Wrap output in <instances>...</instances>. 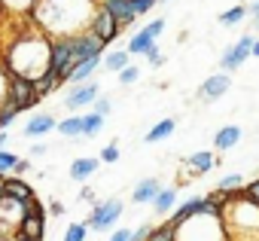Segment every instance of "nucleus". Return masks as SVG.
Here are the masks:
<instances>
[{
	"label": "nucleus",
	"mask_w": 259,
	"mask_h": 241,
	"mask_svg": "<svg viewBox=\"0 0 259 241\" xmlns=\"http://www.w3.org/2000/svg\"><path fill=\"white\" fill-rule=\"evenodd\" d=\"M159 4H168V0H159Z\"/></svg>",
	"instance_id": "54"
},
{
	"label": "nucleus",
	"mask_w": 259,
	"mask_h": 241,
	"mask_svg": "<svg viewBox=\"0 0 259 241\" xmlns=\"http://www.w3.org/2000/svg\"><path fill=\"white\" fill-rule=\"evenodd\" d=\"M150 241H174V226L165 220L159 229H153V232H150Z\"/></svg>",
	"instance_id": "35"
},
{
	"label": "nucleus",
	"mask_w": 259,
	"mask_h": 241,
	"mask_svg": "<svg viewBox=\"0 0 259 241\" xmlns=\"http://www.w3.org/2000/svg\"><path fill=\"white\" fill-rule=\"evenodd\" d=\"M55 129H58V119H55L52 113H40V116L28 119L25 138H43V135H49V132H55Z\"/></svg>",
	"instance_id": "16"
},
{
	"label": "nucleus",
	"mask_w": 259,
	"mask_h": 241,
	"mask_svg": "<svg viewBox=\"0 0 259 241\" xmlns=\"http://www.w3.org/2000/svg\"><path fill=\"white\" fill-rule=\"evenodd\" d=\"M49 211H52L55 217H61V214H64V205H61V202H52V208H49Z\"/></svg>",
	"instance_id": "49"
},
{
	"label": "nucleus",
	"mask_w": 259,
	"mask_h": 241,
	"mask_svg": "<svg viewBox=\"0 0 259 241\" xmlns=\"http://www.w3.org/2000/svg\"><path fill=\"white\" fill-rule=\"evenodd\" d=\"M165 34V19L150 22L147 28H141L132 40H128V55H147L150 49H156V37Z\"/></svg>",
	"instance_id": "8"
},
{
	"label": "nucleus",
	"mask_w": 259,
	"mask_h": 241,
	"mask_svg": "<svg viewBox=\"0 0 259 241\" xmlns=\"http://www.w3.org/2000/svg\"><path fill=\"white\" fill-rule=\"evenodd\" d=\"M147 61H150V64H153V67H159V64H162V61H165V55H162V52H159V46H156V49H150V52H147Z\"/></svg>",
	"instance_id": "43"
},
{
	"label": "nucleus",
	"mask_w": 259,
	"mask_h": 241,
	"mask_svg": "<svg viewBox=\"0 0 259 241\" xmlns=\"http://www.w3.org/2000/svg\"><path fill=\"white\" fill-rule=\"evenodd\" d=\"M159 4V0H132V7H135V16H147L153 7Z\"/></svg>",
	"instance_id": "38"
},
{
	"label": "nucleus",
	"mask_w": 259,
	"mask_h": 241,
	"mask_svg": "<svg viewBox=\"0 0 259 241\" xmlns=\"http://www.w3.org/2000/svg\"><path fill=\"white\" fill-rule=\"evenodd\" d=\"M70 49H73V61H85V58H101L107 52V43H101L92 31H82L76 37H67Z\"/></svg>",
	"instance_id": "9"
},
{
	"label": "nucleus",
	"mask_w": 259,
	"mask_h": 241,
	"mask_svg": "<svg viewBox=\"0 0 259 241\" xmlns=\"http://www.w3.org/2000/svg\"><path fill=\"white\" fill-rule=\"evenodd\" d=\"M253 43H256V37L253 34H244V37H238L226 52H223V58H220V67H223V73H235L250 55H253Z\"/></svg>",
	"instance_id": "7"
},
{
	"label": "nucleus",
	"mask_w": 259,
	"mask_h": 241,
	"mask_svg": "<svg viewBox=\"0 0 259 241\" xmlns=\"http://www.w3.org/2000/svg\"><path fill=\"white\" fill-rule=\"evenodd\" d=\"M128 64H132V55H128V49H113V52H104V67H107V70L119 73V70H125Z\"/></svg>",
	"instance_id": "26"
},
{
	"label": "nucleus",
	"mask_w": 259,
	"mask_h": 241,
	"mask_svg": "<svg viewBox=\"0 0 259 241\" xmlns=\"http://www.w3.org/2000/svg\"><path fill=\"white\" fill-rule=\"evenodd\" d=\"M217 153H210V150H198V153H192L189 159H186V168H189V174H207V171H213L217 168Z\"/></svg>",
	"instance_id": "19"
},
{
	"label": "nucleus",
	"mask_w": 259,
	"mask_h": 241,
	"mask_svg": "<svg viewBox=\"0 0 259 241\" xmlns=\"http://www.w3.org/2000/svg\"><path fill=\"white\" fill-rule=\"evenodd\" d=\"M89 238V226L85 223H70L64 229V241H85Z\"/></svg>",
	"instance_id": "32"
},
{
	"label": "nucleus",
	"mask_w": 259,
	"mask_h": 241,
	"mask_svg": "<svg viewBox=\"0 0 259 241\" xmlns=\"http://www.w3.org/2000/svg\"><path fill=\"white\" fill-rule=\"evenodd\" d=\"M58 132L64 138H82V113H73L67 119H58Z\"/></svg>",
	"instance_id": "27"
},
{
	"label": "nucleus",
	"mask_w": 259,
	"mask_h": 241,
	"mask_svg": "<svg viewBox=\"0 0 259 241\" xmlns=\"http://www.w3.org/2000/svg\"><path fill=\"white\" fill-rule=\"evenodd\" d=\"M49 61H52V40L37 28V31L16 34V40L7 46L4 70L10 76H22V79L37 83L40 76L49 73Z\"/></svg>",
	"instance_id": "2"
},
{
	"label": "nucleus",
	"mask_w": 259,
	"mask_h": 241,
	"mask_svg": "<svg viewBox=\"0 0 259 241\" xmlns=\"http://www.w3.org/2000/svg\"><path fill=\"white\" fill-rule=\"evenodd\" d=\"M116 76H119V83H122V86H135V83L141 79V67H138V64H128V67H125V70H119Z\"/></svg>",
	"instance_id": "33"
},
{
	"label": "nucleus",
	"mask_w": 259,
	"mask_h": 241,
	"mask_svg": "<svg viewBox=\"0 0 259 241\" xmlns=\"http://www.w3.org/2000/svg\"><path fill=\"white\" fill-rule=\"evenodd\" d=\"M7 141H10V138H7V132H0V150L7 147Z\"/></svg>",
	"instance_id": "51"
},
{
	"label": "nucleus",
	"mask_w": 259,
	"mask_h": 241,
	"mask_svg": "<svg viewBox=\"0 0 259 241\" xmlns=\"http://www.w3.org/2000/svg\"><path fill=\"white\" fill-rule=\"evenodd\" d=\"M159 189H162L159 177H144V180L135 186L132 198H135V205H153V198L159 195Z\"/></svg>",
	"instance_id": "20"
},
{
	"label": "nucleus",
	"mask_w": 259,
	"mask_h": 241,
	"mask_svg": "<svg viewBox=\"0 0 259 241\" xmlns=\"http://www.w3.org/2000/svg\"><path fill=\"white\" fill-rule=\"evenodd\" d=\"M238 141H241V129H238V126H223V129L217 132V138H213V147H217V153H226V150H232Z\"/></svg>",
	"instance_id": "21"
},
{
	"label": "nucleus",
	"mask_w": 259,
	"mask_h": 241,
	"mask_svg": "<svg viewBox=\"0 0 259 241\" xmlns=\"http://www.w3.org/2000/svg\"><path fill=\"white\" fill-rule=\"evenodd\" d=\"M92 107H95L92 113H98V116H110V110H113V101H110V98H101V95H98V101H95Z\"/></svg>",
	"instance_id": "37"
},
{
	"label": "nucleus",
	"mask_w": 259,
	"mask_h": 241,
	"mask_svg": "<svg viewBox=\"0 0 259 241\" xmlns=\"http://www.w3.org/2000/svg\"><path fill=\"white\" fill-rule=\"evenodd\" d=\"M28 171H31V162H28V159H19V162H16V168H13V174H16V177H22V174H28Z\"/></svg>",
	"instance_id": "47"
},
{
	"label": "nucleus",
	"mask_w": 259,
	"mask_h": 241,
	"mask_svg": "<svg viewBox=\"0 0 259 241\" xmlns=\"http://www.w3.org/2000/svg\"><path fill=\"white\" fill-rule=\"evenodd\" d=\"M253 58H259V37H256V43H253Z\"/></svg>",
	"instance_id": "52"
},
{
	"label": "nucleus",
	"mask_w": 259,
	"mask_h": 241,
	"mask_svg": "<svg viewBox=\"0 0 259 241\" xmlns=\"http://www.w3.org/2000/svg\"><path fill=\"white\" fill-rule=\"evenodd\" d=\"M16 156L13 153H7V150H0V177H4V174H13V168H16Z\"/></svg>",
	"instance_id": "36"
},
{
	"label": "nucleus",
	"mask_w": 259,
	"mask_h": 241,
	"mask_svg": "<svg viewBox=\"0 0 259 241\" xmlns=\"http://www.w3.org/2000/svg\"><path fill=\"white\" fill-rule=\"evenodd\" d=\"M4 195L19 198V202H28V198H34V189H31L28 183H22L19 177H7V180H4Z\"/></svg>",
	"instance_id": "23"
},
{
	"label": "nucleus",
	"mask_w": 259,
	"mask_h": 241,
	"mask_svg": "<svg viewBox=\"0 0 259 241\" xmlns=\"http://www.w3.org/2000/svg\"><path fill=\"white\" fill-rule=\"evenodd\" d=\"M174 241H229V232L223 226V217L198 214L174 226Z\"/></svg>",
	"instance_id": "4"
},
{
	"label": "nucleus",
	"mask_w": 259,
	"mask_h": 241,
	"mask_svg": "<svg viewBox=\"0 0 259 241\" xmlns=\"http://www.w3.org/2000/svg\"><path fill=\"white\" fill-rule=\"evenodd\" d=\"M25 217H43V205L37 198H28L25 202Z\"/></svg>",
	"instance_id": "40"
},
{
	"label": "nucleus",
	"mask_w": 259,
	"mask_h": 241,
	"mask_svg": "<svg viewBox=\"0 0 259 241\" xmlns=\"http://www.w3.org/2000/svg\"><path fill=\"white\" fill-rule=\"evenodd\" d=\"M198 214H210V211H207V198H186L183 205L174 208V217H171L168 223H171V226H180V223H186L189 217H198Z\"/></svg>",
	"instance_id": "15"
},
{
	"label": "nucleus",
	"mask_w": 259,
	"mask_h": 241,
	"mask_svg": "<svg viewBox=\"0 0 259 241\" xmlns=\"http://www.w3.org/2000/svg\"><path fill=\"white\" fill-rule=\"evenodd\" d=\"M241 186H244V177H241V174H226L217 189H223V192H238Z\"/></svg>",
	"instance_id": "34"
},
{
	"label": "nucleus",
	"mask_w": 259,
	"mask_h": 241,
	"mask_svg": "<svg viewBox=\"0 0 259 241\" xmlns=\"http://www.w3.org/2000/svg\"><path fill=\"white\" fill-rule=\"evenodd\" d=\"M229 86H232V76H229V73H213V76H207V79L201 83L198 98H201V101H217V98H223V95L229 92Z\"/></svg>",
	"instance_id": "14"
},
{
	"label": "nucleus",
	"mask_w": 259,
	"mask_h": 241,
	"mask_svg": "<svg viewBox=\"0 0 259 241\" xmlns=\"http://www.w3.org/2000/svg\"><path fill=\"white\" fill-rule=\"evenodd\" d=\"M247 16H253V19L259 22V0H253V4L247 7Z\"/></svg>",
	"instance_id": "48"
},
{
	"label": "nucleus",
	"mask_w": 259,
	"mask_h": 241,
	"mask_svg": "<svg viewBox=\"0 0 259 241\" xmlns=\"http://www.w3.org/2000/svg\"><path fill=\"white\" fill-rule=\"evenodd\" d=\"M132 232H135V229H116V232L110 235V241H132Z\"/></svg>",
	"instance_id": "45"
},
{
	"label": "nucleus",
	"mask_w": 259,
	"mask_h": 241,
	"mask_svg": "<svg viewBox=\"0 0 259 241\" xmlns=\"http://www.w3.org/2000/svg\"><path fill=\"white\" fill-rule=\"evenodd\" d=\"M98 7L119 25V28H128L138 16H135V7H132V0H98Z\"/></svg>",
	"instance_id": "11"
},
{
	"label": "nucleus",
	"mask_w": 259,
	"mask_h": 241,
	"mask_svg": "<svg viewBox=\"0 0 259 241\" xmlns=\"http://www.w3.org/2000/svg\"><path fill=\"white\" fill-rule=\"evenodd\" d=\"M7 101H13L19 110H31L37 107L43 98L37 95V86L31 79H22V76H10L7 73Z\"/></svg>",
	"instance_id": "6"
},
{
	"label": "nucleus",
	"mask_w": 259,
	"mask_h": 241,
	"mask_svg": "<svg viewBox=\"0 0 259 241\" xmlns=\"http://www.w3.org/2000/svg\"><path fill=\"white\" fill-rule=\"evenodd\" d=\"M174 129H177V123H174V119H159V123H156V126L147 132L144 144H159V141L171 138V135H174Z\"/></svg>",
	"instance_id": "24"
},
{
	"label": "nucleus",
	"mask_w": 259,
	"mask_h": 241,
	"mask_svg": "<svg viewBox=\"0 0 259 241\" xmlns=\"http://www.w3.org/2000/svg\"><path fill=\"white\" fill-rule=\"evenodd\" d=\"M174 205H177V189H174V186H162V189H159V195L153 198V211H156L159 217L171 214V211H174Z\"/></svg>",
	"instance_id": "22"
},
{
	"label": "nucleus",
	"mask_w": 259,
	"mask_h": 241,
	"mask_svg": "<svg viewBox=\"0 0 259 241\" xmlns=\"http://www.w3.org/2000/svg\"><path fill=\"white\" fill-rule=\"evenodd\" d=\"M98 159H101V162H116V159H119V147H116V141H113V144H107V147L101 150V156H98Z\"/></svg>",
	"instance_id": "39"
},
{
	"label": "nucleus",
	"mask_w": 259,
	"mask_h": 241,
	"mask_svg": "<svg viewBox=\"0 0 259 241\" xmlns=\"http://www.w3.org/2000/svg\"><path fill=\"white\" fill-rule=\"evenodd\" d=\"M104 61V55L101 58H85V61H76L73 67H70V73H67V79L64 83H70V86H79V83H89V76L98 70V64Z\"/></svg>",
	"instance_id": "18"
},
{
	"label": "nucleus",
	"mask_w": 259,
	"mask_h": 241,
	"mask_svg": "<svg viewBox=\"0 0 259 241\" xmlns=\"http://www.w3.org/2000/svg\"><path fill=\"white\" fill-rule=\"evenodd\" d=\"M241 195H244V198H250V202H256V205H259V177H256V180H253V183H250V186H247V189H241Z\"/></svg>",
	"instance_id": "41"
},
{
	"label": "nucleus",
	"mask_w": 259,
	"mask_h": 241,
	"mask_svg": "<svg viewBox=\"0 0 259 241\" xmlns=\"http://www.w3.org/2000/svg\"><path fill=\"white\" fill-rule=\"evenodd\" d=\"M98 101V83H79V86H73L67 95H64V107L67 110H82V107H89V104H95Z\"/></svg>",
	"instance_id": "12"
},
{
	"label": "nucleus",
	"mask_w": 259,
	"mask_h": 241,
	"mask_svg": "<svg viewBox=\"0 0 259 241\" xmlns=\"http://www.w3.org/2000/svg\"><path fill=\"white\" fill-rule=\"evenodd\" d=\"M244 16H247V7L238 4V7H232V10H226V13L220 16V25H223V28H235V25L244 22Z\"/></svg>",
	"instance_id": "29"
},
{
	"label": "nucleus",
	"mask_w": 259,
	"mask_h": 241,
	"mask_svg": "<svg viewBox=\"0 0 259 241\" xmlns=\"http://www.w3.org/2000/svg\"><path fill=\"white\" fill-rule=\"evenodd\" d=\"M89 31H92V34H95L101 43H113V40L122 34V28H119V25H116V22L107 16L101 7H98V13L92 16V25H89Z\"/></svg>",
	"instance_id": "13"
},
{
	"label": "nucleus",
	"mask_w": 259,
	"mask_h": 241,
	"mask_svg": "<svg viewBox=\"0 0 259 241\" xmlns=\"http://www.w3.org/2000/svg\"><path fill=\"white\" fill-rule=\"evenodd\" d=\"M79 202H89V205H98V198H95V189H92V186H82V189H79Z\"/></svg>",
	"instance_id": "44"
},
{
	"label": "nucleus",
	"mask_w": 259,
	"mask_h": 241,
	"mask_svg": "<svg viewBox=\"0 0 259 241\" xmlns=\"http://www.w3.org/2000/svg\"><path fill=\"white\" fill-rule=\"evenodd\" d=\"M150 232H153V226H138L132 232V241H150Z\"/></svg>",
	"instance_id": "42"
},
{
	"label": "nucleus",
	"mask_w": 259,
	"mask_h": 241,
	"mask_svg": "<svg viewBox=\"0 0 259 241\" xmlns=\"http://www.w3.org/2000/svg\"><path fill=\"white\" fill-rule=\"evenodd\" d=\"M122 211H125L122 198H104V202L92 205V214H89L85 226L92 232H107V229H113V223L122 220Z\"/></svg>",
	"instance_id": "5"
},
{
	"label": "nucleus",
	"mask_w": 259,
	"mask_h": 241,
	"mask_svg": "<svg viewBox=\"0 0 259 241\" xmlns=\"http://www.w3.org/2000/svg\"><path fill=\"white\" fill-rule=\"evenodd\" d=\"M31 153H34V156H43V153H46V144H34Z\"/></svg>",
	"instance_id": "50"
},
{
	"label": "nucleus",
	"mask_w": 259,
	"mask_h": 241,
	"mask_svg": "<svg viewBox=\"0 0 259 241\" xmlns=\"http://www.w3.org/2000/svg\"><path fill=\"white\" fill-rule=\"evenodd\" d=\"M43 232H46L43 217H25L22 226H19V235H25V238H31V241H43Z\"/></svg>",
	"instance_id": "25"
},
{
	"label": "nucleus",
	"mask_w": 259,
	"mask_h": 241,
	"mask_svg": "<svg viewBox=\"0 0 259 241\" xmlns=\"http://www.w3.org/2000/svg\"><path fill=\"white\" fill-rule=\"evenodd\" d=\"M104 123H107V116L82 113V138H98V135L104 132Z\"/></svg>",
	"instance_id": "28"
},
{
	"label": "nucleus",
	"mask_w": 259,
	"mask_h": 241,
	"mask_svg": "<svg viewBox=\"0 0 259 241\" xmlns=\"http://www.w3.org/2000/svg\"><path fill=\"white\" fill-rule=\"evenodd\" d=\"M13 241H31V238H25V235H16V238H13Z\"/></svg>",
	"instance_id": "53"
},
{
	"label": "nucleus",
	"mask_w": 259,
	"mask_h": 241,
	"mask_svg": "<svg viewBox=\"0 0 259 241\" xmlns=\"http://www.w3.org/2000/svg\"><path fill=\"white\" fill-rule=\"evenodd\" d=\"M223 226L229 241H259V205L244 198L241 189L232 192L229 205L223 208Z\"/></svg>",
	"instance_id": "3"
},
{
	"label": "nucleus",
	"mask_w": 259,
	"mask_h": 241,
	"mask_svg": "<svg viewBox=\"0 0 259 241\" xmlns=\"http://www.w3.org/2000/svg\"><path fill=\"white\" fill-rule=\"evenodd\" d=\"M34 4H37V0H0V7H4L7 13H16V16L34 13Z\"/></svg>",
	"instance_id": "30"
},
{
	"label": "nucleus",
	"mask_w": 259,
	"mask_h": 241,
	"mask_svg": "<svg viewBox=\"0 0 259 241\" xmlns=\"http://www.w3.org/2000/svg\"><path fill=\"white\" fill-rule=\"evenodd\" d=\"M34 86H37V95H40V98H46V95H52V92H55V89L61 86V79H58V76H55V73L49 70V73H46V76H40V79H37Z\"/></svg>",
	"instance_id": "31"
},
{
	"label": "nucleus",
	"mask_w": 259,
	"mask_h": 241,
	"mask_svg": "<svg viewBox=\"0 0 259 241\" xmlns=\"http://www.w3.org/2000/svg\"><path fill=\"white\" fill-rule=\"evenodd\" d=\"M73 64H76V61H73L70 40H67V37H64V40H52V61H49V70H52V73H55V76L64 83Z\"/></svg>",
	"instance_id": "10"
},
{
	"label": "nucleus",
	"mask_w": 259,
	"mask_h": 241,
	"mask_svg": "<svg viewBox=\"0 0 259 241\" xmlns=\"http://www.w3.org/2000/svg\"><path fill=\"white\" fill-rule=\"evenodd\" d=\"M98 165H101L98 156H79V159H73V165H70V180L89 183V177L98 171Z\"/></svg>",
	"instance_id": "17"
},
{
	"label": "nucleus",
	"mask_w": 259,
	"mask_h": 241,
	"mask_svg": "<svg viewBox=\"0 0 259 241\" xmlns=\"http://www.w3.org/2000/svg\"><path fill=\"white\" fill-rule=\"evenodd\" d=\"M95 13H98V0H37L31 22L49 40H64L89 31Z\"/></svg>",
	"instance_id": "1"
},
{
	"label": "nucleus",
	"mask_w": 259,
	"mask_h": 241,
	"mask_svg": "<svg viewBox=\"0 0 259 241\" xmlns=\"http://www.w3.org/2000/svg\"><path fill=\"white\" fill-rule=\"evenodd\" d=\"M4 101H7V70L0 64V107H4Z\"/></svg>",
	"instance_id": "46"
}]
</instances>
